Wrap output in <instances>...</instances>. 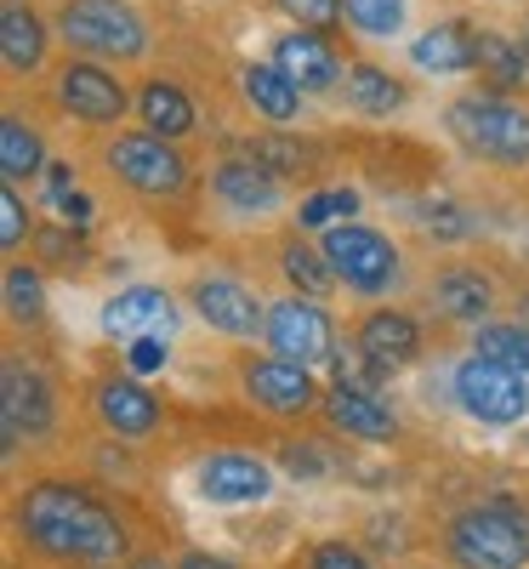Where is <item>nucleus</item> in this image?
Returning <instances> with one entry per match:
<instances>
[{"label": "nucleus", "instance_id": "obj_26", "mask_svg": "<svg viewBox=\"0 0 529 569\" xmlns=\"http://www.w3.org/2000/svg\"><path fill=\"white\" fill-rule=\"evenodd\" d=\"M137 120H142V131H154V137H188L194 131V103H188V91L177 86V80H142V91H137Z\"/></svg>", "mask_w": 529, "mask_h": 569}, {"label": "nucleus", "instance_id": "obj_2", "mask_svg": "<svg viewBox=\"0 0 529 569\" xmlns=\"http://www.w3.org/2000/svg\"><path fill=\"white\" fill-rule=\"evenodd\" d=\"M450 137L485 166H529V109L501 91H467L445 109Z\"/></svg>", "mask_w": 529, "mask_h": 569}, {"label": "nucleus", "instance_id": "obj_31", "mask_svg": "<svg viewBox=\"0 0 529 569\" xmlns=\"http://www.w3.org/2000/svg\"><path fill=\"white\" fill-rule=\"evenodd\" d=\"M0 297H7V319L12 325H40L46 319V291H40V273L29 262H7Z\"/></svg>", "mask_w": 529, "mask_h": 569}, {"label": "nucleus", "instance_id": "obj_14", "mask_svg": "<svg viewBox=\"0 0 529 569\" xmlns=\"http://www.w3.org/2000/svg\"><path fill=\"white\" fill-rule=\"evenodd\" d=\"M273 63L291 74L308 98H325V91L342 86V58H336V46L325 40V29H291L273 40Z\"/></svg>", "mask_w": 529, "mask_h": 569}, {"label": "nucleus", "instance_id": "obj_3", "mask_svg": "<svg viewBox=\"0 0 529 569\" xmlns=\"http://www.w3.org/2000/svg\"><path fill=\"white\" fill-rule=\"evenodd\" d=\"M58 40L69 52L98 58V63H137L149 52V23H142L131 0H63Z\"/></svg>", "mask_w": 529, "mask_h": 569}, {"label": "nucleus", "instance_id": "obj_29", "mask_svg": "<svg viewBox=\"0 0 529 569\" xmlns=\"http://www.w3.org/2000/svg\"><path fill=\"white\" fill-rule=\"evenodd\" d=\"M472 353L501 359V365L529 376V319H485L478 337H472Z\"/></svg>", "mask_w": 529, "mask_h": 569}, {"label": "nucleus", "instance_id": "obj_37", "mask_svg": "<svg viewBox=\"0 0 529 569\" xmlns=\"http://www.w3.org/2000/svg\"><path fill=\"white\" fill-rule=\"evenodd\" d=\"M308 569H376L353 541H319L313 552H308Z\"/></svg>", "mask_w": 529, "mask_h": 569}, {"label": "nucleus", "instance_id": "obj_34", "mask_svg": "<svg viewBox=\"0 0 529 569\" xmlns=\"http://www.w3.org/2000/svg\"><path fill=\"white\" fill-rule=\"evenodd\" d=\"M336 217H359V194L353 188H325V194H308L297 211V228H336Z\"/></svg>", "mask_w": 529, "mask_h": 569}, {"label": "nucleus", "instance_id": "obj_42", "mask_svg": "<svg viewBox=\"0 0 529 569\" xmlns=\"http://www.w3.org/2000/svg\"><path fill=\"white\" fill-rule=\"evenodd\" d=\"M285 467H291L297 479H302V472H308V479H313V472H325V461L313 450H285Z\"/></svg>", "mask_w": 529, "mask_h": 569}, {"label": "nucleus", "instance_id": "obj_36", "mask_svg": "<svg viewBox=\"0 0 529 569\" xmlns=\"http://www.w3.org/2000/svg\"><path fill=\"white\" fill-rule=\"evenodd\" d=\"M297 29H336L342 23V0H273Z\"/></svg>", "mask_w": 529, "mask_h": 569}, {"label": "nucleus", "instance_id": "obj_45", "mask_svg": "<svg viewBox=\"0 0 529 569\" xmlns=\"http://www.w3.org/2000/svg\"><path fill=\"white\" fill-rule=\"evenodd\" d=\"M523 319H529V297H523Z\"/></svg>", "mask_w": 529, "mask_h": 569}, {"label": "nucleus", "instance_id": "obj_21", "mask_svg": "<svg viewBox=\"0 0 529 569\" xmlns=\"http://www.w3.org/2000/svg\"><path fill=\"white\" fill-rule=\"evenodd\" d=\"M472 74L485 80V91H529V40L507 34V29H478V63Z\"/></svg>", "mask_w": 529, "mask_h": 569}, {"label": "nucleus", "instance_id": "obj_13", "mask_svg": "<svg viewBox=\"0 0 529 569\" xmlns=\"http://www.w3.org/2000/svg\"><path fill=\"white\" fill-rule=\"evenodd\" d=\"M177 330V302L160 284H131L103 302V337L114 342H137V337H171Z\"/></svg>", "mask_w": 529, "mask_h": 569}, {"label": "nucleus", "instance_id": "obj_19", "mask_svg": "<svg viewBox=\"0 0 529 569\" xmlns=\"http://www.w3.org/2000/svg\"><path fill=\"white\" fill-rule=\"evenodd\" d=\"M427 297L432 308H439L445 319H461V325H485L490 308H496V279L485 268H467V262H450L432 273L427 284Z\"/></svg>", "mask_w": 529, "mask_h": 569}, {"label": "nucleus", "instance_id": "obj_1", "mask_svg": "<svg viewBox=\"0 0 529 569\" xmlns=\"http://www.w3.org/2000/svg\"><path fill=\"white\" fill-rule=\"evenodd\" d=\"M18 530L34 552L58 558V563H114L126 552V525L80 485L63 479H40L18 501Z\"/></svg>", "mask_w": 529, "mask_h": 569}, {"label": "nucleus", "instance_id": "obj_9", "mask_svg": "<svg viewBox=\"0 0 529 569\" xmlns=\"http://www.w3.org/2000/svg\"><path fill=\"white\" fill-rule=\"evenodd\" d=\"M52 86H58V109L69 120H80V126H114L131 109L126 80L109 63H98V58H69Z\"/></svg>", "mask_w": 529, "mask_h": 569}, {"label": "nucleus", "instance_id": "obj_18", "mask_svg": "<svg viewBox=\"0 0 529 569\" xmlns=\"http://www.w3.org/2000/svg\"><path fill=\"white\" fill-rule=\"evenodd\" d=\"M91 405H98L103 427L120 439H142L160 427V399L137 382V376H103L98 388H91Z\"/></svg>", "mask_w": 529, "mask_h": 569}, {"label": "nucleus", "instance_id": "obj_17", "mask_svg": "<svg viewBox=\"0 0 529 569\" xmlns=\"http://www.w3.org/2000/svg\"><path fill=\"white\" fill-rule=\"evenodd\" d=\"M194 485H200V496H206V501H217V507H246V501H268L273 472H268V461H257V456L222 450V456L200 461Z\"/></svg>", "mask_w": 529, "mask_h": 569}, {"label": "nucleus", "instance_id": "obj_6", "mask_svg": "<svg viewBox=\"0 0 529 569\" xmlns=\"http://www.w3.org/2000/svg\"><path fill=\"white\" fill-rule=\"evenodd\" d=\"M103 160L114 182H126L142 200H177L188 188V160L177 154L171 137H154V131H120L103 149Z\"/></svg>", "mask_w": 529, "mask_h": 569}, {"label": "nucleus", "instance_id": "obj_43", "mask_svg": "<svg viewBox=\"0 0 529 569\" xmlns=\"http://www.w3.org/2000/svg\"><path fill=\"white\" fill-rule=\"evenodd\" d=\"M177 569H233V563H228V558H211V552H188Z\"/></svg>", "mask_w": 529, "mask_h": 569}, {"label": "nucleus", "instance_id": "obj_38", "mask_svg": "<svg viewBox=\"0 0 529 569\" xmlns=\"http://www.w3.org/2000/svg\"><path fill=\"white\" fill-rule=\"evenodd\" d=\"M166 342L171 337H137V342H126V370L131 376H154V370H166Z\"/></svg>", "mask_w": 529, "mask_h": 569}, {"label": "nucleus", "instance_id": "obj_15", "mask_svg": "<svg viewBox=\"0 0 529 569\" xmlns=\"http://www.w3.org/2000/svg\"><path fill=\"white\" fill-rule=\"evenodd\" d=\"M325 421L336 427V433L348 439H365V445H388L399 439V416L376 399V388H359V382H336L325 399H319Z\"/></svg>", "mask_w": 529, "mask_h": 569}, {"label": "nucleus", "instance_id": "obj_32", "mask_svg": "<svg viewBox=\"0 0 529 569\" xmlns=\"http://www.w3.org/2000/svg\"><path fill=\"white\" fill-rule=\"evenodd\" d=\"M405 12H410L405 0H342L348 29L365 34V40H393L405 29Z\"/></svg>", "mask_w": 529, "mask_h": 569}, {"label": "nucleus", "instance_id": "obj_16", "mask_svg": "<svg viewBox=\"0 0 529 569\" xmlns=\"http://www.w3.org/2000/svg\"><path fill=\"white\" fill-rule=\"evenodd\" d=\"M211 194H217V206L222 211H233V217H268V211H279V200H285V177H273V171H262L257 160H222L217 171H211Z\"/></svg>", "mask_w": 529, "mask_h": 569}, {"label": "nucleus", "instance_id": "obj_40", "mask_svg": "<svg viewBox=\"0 0 529 569\" xmlns=\"http://www.w3.org/2000/svg\"><path fill=\"white\" fill-rule=\"evenodd\" d=\"M58 217H63L74 233H91V222H98V206H91V200L80 194V188H74V194H63V200H58Z\"/></svg>", "mask_w": 529, "mask_h": 569}, {"label": "nucleus", "instance_id": "obj_24", "mask_svg": "<svg viewBox=\"0 0 529 569\" xmlns=\"http://www.w3.org/2000/svg\"><path fill=\"white\" fill-rule=\"evenodd\" d=\"M353 337H359L365 353H376L381 365H393V370L421 353V325H416L405 308H370V313L359 319Z\"/></svg>", "mask_w": 529, "mask_h": 569}, {"label": "nucleus", "instance_id": "obj_28", "mask_svg": "<svg viewBox=\"0 0 529 569\" xmlns=\"http://www.w3.org/2000/svg\"><path fill=\"white\" fill-rule=\"evenodd\" d=\"M239 154H246V160H257V166H262V171H273V177H285V182L308 171V149H302V142H297L291 131H285V126L246 137V142H239Z\"/></svg>", "mask_w": 529, "mask_h": 569}, {"label": "nucleus", "instance_id": "obj_41", "mask_svg": "<svg viewBox=\"0 0 529 569\" xmlns=\"http://www.w3.org/2000/svg\"><path fill=\"white\" fill-rule=\"evenodd\" d=\"M63 194H74V166H63V160H52L46 166V200H63Z\"/></svg>", "mask_w": 529, "mask_h": 569}, {"label": "nucleus", "instance_id": "obj_30", "mask_svg": "<svg viewBox=\"0 0 529 569\" xmlns=\"http://www.w3.org/2000/svg\"><path fill=\"white\" fill-rule=\"evenodd\" d=\"M279 273L291 279L302 297H325L330 284H342V279H336V268L325 262V251H313V246H302V240H285V246H279Z\"/></svg>", "mask_w": 529, "mask_h": 569}, {"label": "nucleus", "instance_id": "obj_4", "mask_svg": "<svg viewBox=\"0 0 529 569\" xmlns=\"http://www.w3.org/2000/svg\"><path fill=\"white\" fill-rule=\"evenodd\" d=\"M456 569H529V512L507 501L467 507L445 536Z\"/></svg>", "mask_w": 529, "mask_h": 569}, {"label": "nucleus", "instance_id": "obj_35", "mask_svg": "<svg viewBox=\"0 0 529 569\" xmlns=\"http://www.w3.org/2000/svg\"><path fill=\"white\" fill-rule=\"evenodd\" d=\"M23 240H34V222H29V206L18 194V182H7V188H0V246L18 251Z\"/></svg>", "mask_w": 529, "mask_h": 569}, {"label": "nucleus", "instance_id": "obj_22", "mask_svg": "<svg viewBox=\"0 0 529 569\" xmlns=\"http://www.w3.org/2000/svg\"><path fill=\"white\" fill-rule=\"evenodd\" d=\"M46 46H52V23L23 0H7V12H0V58H7V69L34 74L46 63Z\"/></svg>", "mask_w": 529, "mask_h": 569}, {"label": "nucleus", "instance_id": "obj_39", "mask_svg": "<svg viewBox=\"0 0 529 569\" xmlns=\"http://www.w3.org/2000/svg\"><path fill=\"white\" fill-rule=\"evenodd\" d=\"M421 228L432 233V240H467V233H472V222L456 206H427L421 211Z\"/></svg>", "mask_w": 529, "mask_h": 569}, {"label": "nucleus", "instance_id": "obj_12", "mask_svg": "<svg viewBox=\"0 0 529 569\" xmlns=\"http://www.w3.org/2000/svg\"><path fill=\"white\" fill-rule=\"evenodd\" d=\"M194 313L217 330V337H233V342H251L257 330H268V308L246 291L239 279H194V291H188Z\"/></svg>", "mask_w": 529, "mask_h": 569}, {"label": "nucleus", "instance_id": "obj_20", "mask_svg": "<svg viewBox=\"0 0 529 569\" xmlns=\"http://www.w3.org/2000/svg\"><path fill=\"white\" fill-rule=\"evenodd\" d=\"M410 63L421 74H472V63H478V29L461 23V18L432 23L427 34L410 40Z\"/></svg>", "mask_w": 529, "mask_h": 569}, {"label": "nucleus", "instance_id": "obj_10", "mask_svg": "<svg viewBox=\"0 0 529 569\" xmlns=\"http://www.w3.org/2000/svg\"><path fill=\"white\" fill-rule=\"evenodd\" d=\"M246 399L262 410V416H308L325 393H319V382H313V365H297V359H279V353H268V359H251L246 365Z\"/></svg>", "mask_w": 529, "mask_h": 569}, {"label": "nucleus", "instance_id": "obj_46", "mask_svg": "<svg viewBox=\"0 0 529 569\" xmlns=\"http://www.w3.org/2000/svg\"><path fill=\"white\" fill-rule=\"evenodd\" d=\"M523 34H529V18H523Z\"/></svg>", "mask_w": 529, "mask_h": 569}, {"label": "nucleus", "instance_id": "obj_23", "mask_svg": "<svg viewBox=\"0 0 529 569\" xmlns=\"http://www.w3.org/2000/svg\"><path fill=\"white\" fill-rule=\"evenodd\" d=\"M239 91H246V103L268 126H297L302 120V98H308V91L285 74L279 63H251L246 74H239Z\"/></svg>", "mask_w": 529, "mask_h": 569}, {"label": "nucleus", "instance_id": "obj_11", "mask_svg": "<svg viewBox=\"0 0 529 569\" xmlns=\"http://www.w3.org/2000/svg\"><path fill=\"white\" fill-rule=\"evenodd\" d=\"M0 433H7V456H18L29 433H52V388L23 359H7V370H0Z\"/></svg>", "mask_w": 529, "mask_h": 569}, {"label": "nucleus", "instance_id": "obj_27", "mask_svg": "<svg viewBox=\"0 0 529 569\" xmlns=\"http://www.w3.org/2000/svg\"><path fill=\"white\" fill-rule=\"evenodd\" d=\"M34 171H46V142H40V131L23 114H7L0 120V177L23 182Z\"/></svg>", "mask_w": 529, "mask_h": 569}, {"label": "nucleus", "instance_id": "obj_33", "mask_svg": "<svg viewBox=\"0 0 529 569\" xmlns=\"http://www.w3.org/2000/svg\"><path fill=\"white\" fill-rule=\"evenodd\" d=\"M34 257L46 262V268H58V273H80L86 268V246H80V233L69 228V222H58V228H34Z\"/></svg>", "mask_w": 529, "mask_h": 569}, {"label": "nucleus", "instance_id": "obj_5", "mask_svg": "<svg viewBox=\"0 0 529 569\" xmlns=\"http://www.w3.org/2000/svg\"><path fill=\"white\" fill-rule=\"evenodd\" d=\"M319 251H325V262L336 268V279H342L348 291H359V297L393 291L399 262H405L388 233H376V228H365V222H336V228H325Z\"/></svg>", "mask_w": 529, "mask_h": 569}, {"label": "nucleus", "instance_id": "obj_8", "mask_svg": "<svg viewBox=\"0 0 529 569\" xmlns=\"http://www.w3.org/2000/svg\"><path fill=\"white\" fill-rule=\"evenodd\" d=\"M262 337H268V348L279 359H297V365H330L336 359V325L319 308V297H302V291L279 297L268 308V330H262Z\"/></svg>", "mask_w": 529, "mask_h": 569}, {"label": "nucleus", "instance_id": "obj_44", "mask_svg": "<svg viewBox=\"0 0 529 569\" xmlns=\"http://www.w3.org/2000/svg\"><path fill=\"white\" fill-rule=\"evenodd\" d=\"M126 569H166L160 558H137V563H126Z\"/></svg>", "mask_w": 529, "mask_h": 569}, {"label": "nucleus", "instance_id": "obj_25", "mask_svg": "<svg viewBox=\"0 0 529 569\" xmlns=\"http://www.w3.org/2000/svg\"><path fill=\"white\" fill-rule=\"evenodd\" d=\"M342 98H348V109L365 114V120H388V114H399V109L410 103V91L393 80V69L359 58V63H348V74H342Z\"/></svg>", "mask_w": 529, "mask_h": 569}, {"label": "nucleus", "instance_id": "obj_7", "mask_svg": "<svg viewBox=\"0 0 529 569\" xmlns=\"http://www.w3.org/2000/svg\"><path fill=\"white\" fill-rule=\"evenodd\" d=\"M456 399L472 421L485 427H512L529 416V388H523V370L501 365V359H485L472 353L456 365Z\"/></svg>", "mask_w": 529, "mask_h": 569}]
</instances>
